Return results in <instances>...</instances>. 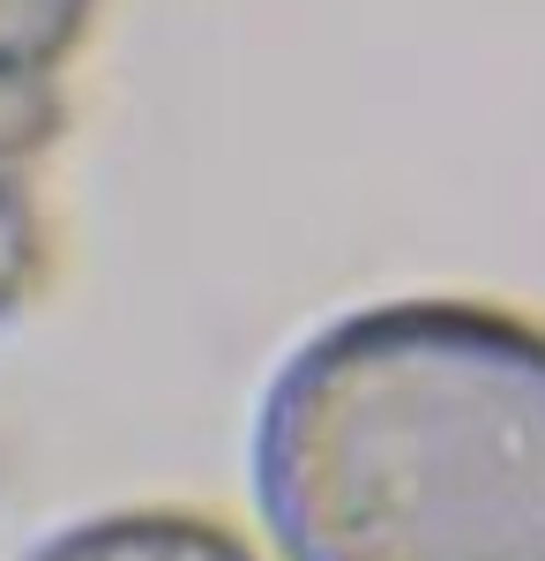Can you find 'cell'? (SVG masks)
Returning a JSON list of instances; mask_svg holds the SVG:
<instances>
[{
    "label": "cell",
    "mask_w": 545,
    "mask_h": 561,
    "mask_svg": "<svg viewBox=\"0 0 545 561\" xmlns=\"http://www.w3.org/2000/svg\"><path fill=\"white\" fill-rule=\"evenodd\" d=\"M292 561H545V330L471 300L344 314L254 427Z\"/></svg>",
    "instance_id": "obj_1"
},
{
    "label": "cell",
    "mask_w": 545,
    "mask_h": 561,
    "mask_svg": "<svg viewBox=\"0 0 545 561\" xmlns=\"http://www.w3.org/2000/svg\"><path fill=\"white\" fill-rule=\"evenodd\" d=\"M31 561H254V554L202 517H97L60 531Z\"/></svg>",
    "instance_id": "obj_2"
},
{
    "label": "cell",
    "mask_w": 545,
    "mask_h": 561,
    "mask_svg": "<svg viewBox=\"0 0 545 561\" xmlns=\"http://www.w3.org/2000/svg\"><path fill=\"white\" fill-rule=\"evenodd\" d=\"M90 23V0H0V68H60Z\"/></svg>",
    "instance_id": "obj_3"
},
{
    "label": "cell",
    "mask_w": 545,
    "mask_h": 561,
    "mask_svg": "<svg viewBox=\"0 0 545 561\" xmlns=\"http://www.w3.org/2000/svg\"><path fill=\"white\" fill-rule=\"evenodd\" d=\"M53 135H60L53 68H0V173H15L23 158H38Z\"/></svg>",
    "instance_id": "obj_4"
},
{
    "label": "cell",
    "mask_w": 545,
    "mask_h": 561,
    "mask_svg": "<svg viewBox=\"0 0 545 561\" xmlns=\"http://www.w3.org/2000/svg\"><path fill=\"white\" fill-rule=\"evenodd\" d=\"M45 270V240H38V210H31V195H23V180L0 173V322L15 314V307L31 300V285H38Z\"/></svg>",
    "instance_id": "obj_5"
}]
</instances>
